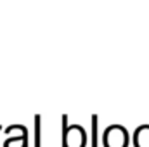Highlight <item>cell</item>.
<instances>
[{
	"instance_id": "cell-1",
	"label": "cell",
	"mask_w": 149,
	"mask_h": 147,
	"mask_svg": "<svg viewBox=\"0 0 149 147\" xmlns=\"http://www.w3.org/2000/svg\"><path fill=\"white\" fill-rule=\"evenodd\" d=\"M63 147H85L87 144V133L81 126L73 125V126H66V116L63 118Z\"/></svg>"
},
{
	"instance_id": "cell-2",
	"label": "cell",
	"mask_w": 149,
	"mask_h": 147,
	"mask_svg": "<svg viewBox=\"0 0 149 147\" xmlns=\"http://www.w3.org/2000/svg\"><path fill=\"white\" fill-rule=\"evenodd\" d=\"M128 146V133L123 126L113 125L104 132V147H127Z\"/></svg>"
},
{
	"instance_id": "cell-3",
	"label": "cell",
	"mask_w": 149,
	"mask_h": 147,
	"mask_svg": "<svg viewBox=\"0 0 149 147\" xmlns=\"http://www.w3.org/2000/svg\"><path fill=\"white\" fill-rule=\"evenodd\" d=\"M134 144H135V147H149V126L148 125H144V126L135 130Z\"/></svg>"
},
{
	"instance_id": "cell-4",
	"label": "cell",
	"mask_w": 149,
	"mask_h": 147,
	"mask_svg": "<svg viewBox=\"0 0 149 147\" xmlns=\"http://www.w3.org/2000/svg\"><path fill=\"white\" fill-rule=\"evenodd\" d=\"M92 147H97V116H92Z\"/></svg>"
},
{
	"instance_id": "cell-5",
	"label": "cell",
	"mask_w": 149,
	"mask_h": 147,
	"mask_svg": "<svg viewBox=\"0 0 149 147\" xmlns=\"http://www.w3.org/2000/svg\"><path fill=\"white\" fill-rule=\"evenodd\" d=\"M40 118L37 116V147H40Z\"/></svg>"
}]
</instances>
